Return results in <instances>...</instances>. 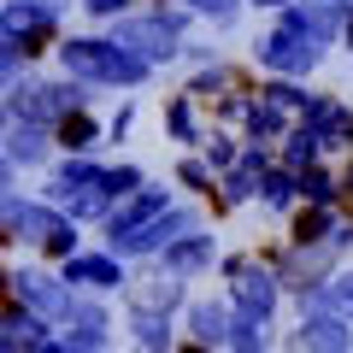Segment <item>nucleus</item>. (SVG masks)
<instances>
[{
    "label": "nucleus",
    "instance_id": "obj_1",
    "mask_svg": "<svg viewBox=\"0 0 353 353\" xmlns=\"http://www.w3.org/2000/svg\"><path fill=\"white\" fill-rule=\"evenodd\" d=\"M53 65H59L65 77L94 83V88H112V94H136V88H148L153 77H159V65H153L148 53L112 41L106 30H65L59 48H53Z\"/></svg>",
    "mask_w": 353,
    "mask_h": 353
},
{
    "label": "nucleus",
    "instance_id": "obj_2",
    "mask_svg": "<svg viewBox=\"0 0 353 353\" xmlns=\"http://www.w3.org/2000/svg\"><path fill=\"white\" fill-rule=\"evenodd\" d=\"M330 53H336V41H324L301 12H294V6L271 12V24L248 41V65H253L259 77H301V83L324 71Z\"/></svg>",
    "mask_w": 353,
    "mask_h": 353
},
{
    "label": "nucleus",
    "instance_id": "obj_3",
    "mask_svg": "<svg viewBox=\"0 0 353 353\" xmlns=\"http://www.w3.org/2000/svg\"><path fill=\"white\" fill-rule=\"evenodd\" d=\"M194 24H201V18H194L183 0H153V6H130L124 18H112L106 36L124 41V48H136V53H148V59L165 71V65L183 59V41H189Z\"/></svg>",
    "mask_w": 353,
    "mask_h": 353
},
{
    "label": "nucleus",
    "instance_id": "obj_4",
    "mask_svg": "<svg viewBox=\"0 0 353 353\" xmlns=\"http://www.w3.org/2000/svg\"><path fill=\"white\" fill-rule=\"evenodd\" d=\"M53 271H59L71 289H88V294H124V289H130V271H136V265L118 259L106 241H101V248H88V241H83V248H77L71 259H59Z\"/></svg>",
    "mask_w": 353,
    "mask_h": 353
},
{
    "label": "nucleus",
    "instance_id": "obj_5",
    "mask_svg": "<svg viewBox=\"0 0 353 353\" xmlns=\"http://www.w3.org/2000/svg\"><path fill=\"white\" fill-rule=\"evenodd\" d=\"M12 301H18V306H30V312H41L53 330H59L65 301H71V283H65L48 259H36V253H30L24 265H12Z\"/></svg>",
    "mask_w": 353,
    "mask_h": 353
},
{
    "label": "nucleus",
    "instance_id": "obj_6",
    "mask_svg": "<svg viewBox=\"0 0 353 353\" xmlns=\"http://www.w3.org/2000/svg\"><path fill=\"white\" fill-rule=\"evenodd\" d=\"M230 324H236V306H230L224 289L189 294L183 312H176V330H183V336H189V341H206V347H218V353H224V341H230Z\"/></svg>",
    "mask_w": 353,
    "mask_h": 353
},
{
    "label": "nucleus",
    "instance_id": "obj_7",
    "mask_svg": "<svg viewBox=\"0 0 353 353\" xmlns=\"http://www.w3.org/2000/svg\"><path fill=\"white\" fill-rule=\"evenodd\" d=\"M218 236H212V224H201V230H189L183 241H171V248H159L148 265H159V271H171V277H183V283H206L212 277V265H218Z\"/></svg>",
    "mask_w": 353,
    "mask_h": 353
},
{
    "label": "nucleus",
    "instance_id": "obj_8",
    "mask_svg": "<svg viewBox=\"0 0 353 353\" xmlns=\"http://www.w3.org/2000/svg\"><path fill=\"white\" fill-rule=\"evenodd\" d=\"M353 341V324L341 312H294V324L283 330V347L277 353H341Z\"/></svg>",
    "mask_w": 353,
    "mask_h": 353
},
{
    "label": "nucleus",
    "instance_id": "obj_9",
    "mask_svg": "<svg viewBox=\"0 0 353 353\" xmlns=\"http://www.w3.org/2000/svg\"><path fill=\"white\" fill-rule=\"evenodd\" d=\"M171 201H176V183H153V176H148L141 189H130L124 201H112V212L101 218V241H106V236H130V230L153 224Z\"/></svg>",
    "mask_w": 353,
    "mask_h": 353
},
{
    "label": "nucleus",
    "instance_id": "obj_10",
    "mask_svg": "<svg viewBox=\"0 0 353 353\" xmlns=\"http://www.w3.org/2000/svg\"><path fill=\"white\" fill-rule=\"evenodd\" d=\"M224 294H230V306H236V312H259V318H283V306H289L277 271H271L265 259H253L236 283H224Z\"/></svg>",
    "mask_w": 353,
    "mask_h": 353
},
{
    "label": "nucleus",
    "instance_id": "obj_11",
    "mask_svg": "<svg viewBox=\"0 0 353 353\" xmlns=\"http://www.w3.org/2000/svg\"><path fill=\"white\" fill-rule=\"evenodd\" d=\"M106 171V153H53V165L41 171V194H48L53 206H65L71 194L94 189Z\"/></svg>",
    "mask_w": 353,
    "mask_h": 353
},
{
    "label": "nucleus",
    "instance_id": "obj_12",
    "mask_svg": "<svg viewBox=\"0 0 353 353\" xmlns=\"http://www.w3.org/2000/svg\"><path fill=\"white\" fill-rule=\"evenodd\" d=\"M0 153L18 165V171H48L59 141H53V124H30V118H12L0 130Z\"/></svg>",
    "mask_w": 353,
    "mask_h": 353
},
{
    "label": "nucleus",
    "instance_id": "obj_13",
    "mask_svg": "<svg viewBox=\"0 0 353 353\" xmlns=\"http://www.w3.org/2000/svg\"><path fill=\"white\" fill-rule=\"evenodd\" d=\"M301 124L312 130L318 141L330 148V159H336L341 148H347V124H353V101L347 94H330V88H312V101L301 106Z\"/></svg>",
    "mask_w": 353,
    "mask_h": 353
},
{
    "label": "nucleus",
    "instance_id": "obj_14",
    "mask_svg": "<svg viewBox=\"0 0 353 353\" xmlns=\"http://www.w3.org/2000/svg\"><path fill=\"white\" fill-rule=\"evenodd\" d=\"M189 283L171 277V271H159V265H148V271H130V289H124V306H148V312H183V301H189Z\"/></svg>",
    "mask_w": 353,
    "mask_h": 353
},
{
    "label": "nucleus",
    "instance_id": "obj_15",
    "mask_svg": "<svg viewBox=\"0 0 353 353\" xmlns=\"http://www.w3.org/2000/svg\"><path fill=\"white\" fill-rule=\"evenodd\" d=\"M124 341L136 353H171L183 341L176 312H148V306H124Z\"/></svg>",
    "mask_w": 353,
    "mask_h": 353
},
{
    "label": "nucleus",
    "instance_id": "obj_16",
    "mask_svg": "<svg viewBox=\"0 0 353 353\" xmlns=\"http://www.w3.org/2000/svg\"><path fill=\"white\" fill-rule=\"evenodd\" d=\"M159 124H165V141H176V148H201L206 141V130H212V118L201 112V101L194 94H165V106H159Z\"/></svg>",
    "mask_w": 353,
    "mask_h": 353
},
{
    "label": "nucleus",
    "instance_id": "obj_17",
    "mask_svg": "<svg viewBox=\"0 0 353 353\" xmlns=\"http://www.w3.org/2000/svg\"><path fill=\"white\" fill-rule=\"evenodd\" d=\"M259 201V171H248V165H230L224 176L212 183V194H206V218H230V212H248V206Z\"/></svg>",
    "mask_w": 353,
    "mask_h": 353
},
{
    "label": "nucleus",
    "instance_id": "obj_18",
    "mask_svg": "<svg viewBox=\"0 0 353 353\" xmlns=\"http://www.w3.org/2000/svg\"><path fill=\"white\" fill-rule=\"evenodd\" d=\"M248 83V71H241L230 53H218V59H206V65H189V77H183V94H194L201 106H212L218 94H230V88H241Z\"/></svg>",
    "mask_w": 353,
    "mask_h": 353
},
{
    "label": "nucleus",
    "instance_id": "obj_19",
    "mask_svg": "<svg viewBox=\"0 0 353 353\" xmlns=\"http://www.w3.org/2000/svg\"><path fill=\"white\" fill-rule=\"evenodd\" d=\"M53 141H59V153H106V118H94V106L59 112L53 118Z\"/></svg>",
    "mask_w": 353,
    "mask_h": 353
},
{
    "label": "nucleus",
    "instance_id": "obj_20",
    "mask_svg": "<svg viewBox=\"0 0 353 353\" xmlns=\"http://www.w3.org/2000/svg\"><path fill=\"white\" fill-rule=\"evenodd\" d=\"M277 347H283V324H277V318L236 312V324H230V341H224V353H277Z\"/></svg>",
    "mask_w": 353,
    "mask_h": 353
},
{
    "label": "nucleus",
    "instance_id": "obj_21",
    "mask_svg": "<svg viewBox=\"0 0 353 353\" xmlns=\"http://www.w3.org/2000/svg\"><path fill=\"white\" fill-rule=\"evenodd\" d=\"M259 212L271 218H289L294 206H301V171H289V165H271V171H259Z\"/></svg>",
    "mask_w": 353,
    "mask_h": 353
},
{
    "label": "nucleus",
    "instance_id": "obj_22",
    "mask_svg": "<svg viewBox=\"0 0 353 353\" xmlns=\"http://www.w3.org/2000/svg\"><path fill=\"white\" fill-rule=\"evenodd\" d=\"M289 130H294V112H283L277 101H265L259 88H253V112H248V124H241V141H271V148H277Z\"/></svg>",
    "mask_w": 353,
    "mask_h": 353
},
{
    "label": "nucleus",
    "instance_id": "obj_23",
    "mask_svg": "<svg viewBox=\"0 0 353 353\" xmlns=\"http://www.w3.org/2000/svg\"><path fill=\"white\" fill-rule=\"evenodd\" d=\"M341 218H347L341 206H312V201H301L289 218H283V224H289V230H283V241H324Z\"/></svg>",
    "mask_w": 353,
    "mask_h": 353
},
{
    "label": "nucleus",
    "instance_id": "obj_24",
    "mask_svg": "<svg viewBox=\"0 0 353 353\" xmlns=\"http://www.w3.org/2000/svg\"><path fill=\"white\" fill-rule=\"evenodd\" d=\"M0 336L12 341V347H24V353H30V347L41 341V336H53V324H48L41 312H30V306L6 301V306H0Z\"/></svg>",
    "mask_w": 353,
    "mask_h": 353
},
{
    "label": "nucleus",
    "instance_id": "obj_25",
    "mask_svg": "<svg viewBox=\"0 0 353 353\" xmlns=\"http://www.w3.org/2000/svg\"><path fill=\"white\" fill-rule=\"evenodd\" d=\"M94 324H118V318H112V294H88V289H71V301H65V318H59V330H94Z\"/></svg>",
    "mask_w": 353,
    "mask_h": 353
},
{
    "label": "nucleus",
    "instance_id": "obj_26",
    "mask_svg": "<svg viewBox=\"0 0 353 353\" xmlns=\"http://www.w3.org/2000/svg\"><path fill=\"white\" fill-rule=\"evenodd\" d=\"M171 183H176V194H189V201H206V194H212V183H218V171L201 159V148H183V159L171 165Z\"/></svg>",
    "mask_w": 353,
    "mask_h": 353
},
{
    "label": "nucleus",
    "instance_id": "obj_27",
    "mask_svg": "<svg viewBox=\"0 0 353 353\" xmlns=\"http://www.w3.org/2000/svg\"><path fill=\"white\" fill-rule=\"evenodd\" d=\"M301 201H312V206H341V165L312 159V165L301 171Z\"/></svg>",
    "mask_w": 353,
    "mask_h": 353
},
{
    "label": "nucleus",
    "instance_id": "obj_28",
    "mask_svg": "<svg viewBox=\"0 0 353 353\" xmlns=\"http://www.w3.org/2000/svg\"><path fill=\"white\" fill-rule=\"evenodd\" d=\"M312 159H330V148H324V141H318L312 130L301 124V118H294V130L277 141V165H289V171H306Z\"/></svg>",
    "mask_w": 353,
    "mask_h": 353
},
{
    "label": "nucleus",
    "instance_id": "obj_29",
    "mask_svg": "<svg viewBox=\"0 0 353 353\" xmlns=\"http://www.w3.org/2000/svg\"><path fill=\"white\" fill-rule=\"evenodd\" d=\"M248 112H253V83H241V88H230V94L212 101V124L236 130V136H241V124H248Z\"/></svg>",
    "mask_w": 353,
    "mask_h": 353
},
{
    "label": "nucleus",
    "instance_id": "obj_30",
    "mask_svg": "<svg viewBox=\"0 0 353 353\" xmlns=\"http://www.w3.org/2000/svg\"><path fill=\"white\" fill-rule=\"evenodd\" d=\"M253 88H259L265 101H277L283 112H294V118H301V106L312 101V88H306L301 77H259V83H253Z\"/></svg>",
    "mask_w": 353,
    "mask_h": 353
},
{
    "label": "nucleus",
    "instance_id": "obj_31",
    "mask_svg": "<svg viewBox=\"0 0 353 353\" xmlns=\"http://www.w3.org/2000/svg\"><path fill=\"white\" fill-rule=\"evenodd\" d=\"M201 159L212 165L218 176H224L230 165L241 159V136H236V130H218V124H212V130H206V141H201Z\"/></svg>",
    "mask_w": 353,
    "mask_h": 353
},
{
    "label": "nucleus",
    "instance_id": "obj_32",
    "mask_svg": "<svg viewBox=\"0 0 353 353\" xmlns=\"http://www.w3.org/2000/svg\"><path fill=\"white\" fill-rule=\"evenodd\" d=\"M141 183H148V165H136V159H106V171H101V189L112 194V201H124Z\"/></svg>",
    "mask_w": 353,
    "mask_h": 353
},
{
    "label": "nucleus",
    "instance_id": "obj_33",
    "mask_svg": "<svg viewBox=\"0 0 353 353\" xmlns=\"http://www.w3.org/2000/svg\"><path fill=\"white\" fill-rule=\"evenodd\" d=\"M83 224H77V218H59V224H53V236L48 241H41V253H36V259H48V265H59V259H71V253L77 248H83Z\"/></svg>",
    "mask_w": 353,
    "mask_h": 353
},
{
    "label": "nucleus",
    "instance_id": "obj_34",
    "mask_svg": "<svg viewBox=\"0 0 353 353\" xmlns=\"http://www.w3.org/2000/svg\"><path fill=\"white\" fill-rule=\"evenodd\" d=\"M136 112H141L136 94H124V101H118V112L106 118V148H124V141H130V130H136Z\"/></svg>",
    "mask_w": 353,
    "mask_h": 353
},
{
    "label": "nucleus",
    "instance_id": "obj_35",
    "mask_svg": "<svg viewBox=\"0 0 353 353\" xmlns=\"http://www.w3.org/2000/svg\"><path fill=\"white\" fill-rule=\"evenodd\" d=\"M130 6H141V0H77V12H83L88 24H101V30L112 24V18H124Z\"/></svg>",
    "mask_w": 353,
    "mask_h": 353
},
{
    "label": "nucleus",
    "instance_id": "obj_36",
    "mask_svg": "<svg viewBox=\"0 0 353 353\" xmlns=\"http://www.w3.org/2000/svg\"><path fill=\"white\" fill-rule=\"evenodd\" d=\"M324 289H330V306H336V312L353 324V265H341V271L324 283Z\"/></svg>",
    "mask_w": 353,
    "mask_h": 353
},
{
    "label": "nucleus",
    "instance_id": "obj_37",
    "mask_svg": "<svg viewBox=\"0 0 353 353\" xmlns=\"http://www.w3.org/2000/svg\"><path fill=\"white\" fill-rule=\"evenodd\" d=\"M253 259H259V253H253V248H230V253H218L212 277H218V283H236V277H241V271H248Z\"/></svg>",
    "mask_w": 353,
    "mask_h": 353
},
{
    "label": "nucleus",
    "instance_id": "obj_38",
    "mask_svg": "<svg viewBox=\"0 0 353 353\" xmlns=\"http://www.w3.org/2000/svg\"><path fill=\"white\" fill-rule=\"evenodd\" d=\"M24 71H30V59H24V53L0 48V94H6V88H12V83H18V77H24Z\"/></svg>",
    "mask_w": 353,
    "mask_h": 353
},
{
    "label": "nucleus",
    "instance_id": "obj_39",
    "mask_svg": "<svg viewBox=\"0 0 353 353\" xmlns=\"http://www.w3.org/2000/svg\"><path fill=\"white\" fill-rule=\"evenodd\" d=\"M18 176H24V171H18V165L6 159V153H0V194H6V189H18Z\"/></svg>",
    "mask_w": 353,
    "mask_h": 353
},
{
    "label": "nucleus",
    "instance_id": "obj_40",
    "mask_svg": "<svg viewBox=\"0 0 353 353\" xmlns=\"http://www.w3.org/2000/svg\"><path fill=\"white\" fill-rule=\"evenodd\" d=\"M30 353H71V347H65V341H59V330H53V336H41Z\"/></svg>",
    "mask_w": 353,
    "mask_h": 353
},
{
    "label": "nucleus",
    "instance_id": "obj_41",
    "mask_svg": "<svg viewBox=\"0 0 353 353\" xmlns=\"http://www.w3.org/2000/svg\"><path fill=\"white\" fill-rule=\"evenodd\" d=\"M6 301H12V265L0 259V306H6Z\"/></svg>",
    "mask_w": 353,
    "mask_h": 353
},
{
    "label": "nucleus",
    "instance_id": "obj_42",
    "mask_svg": "<svg viewBox=\"0 0 353 353\" xmlns=\"http://www.w3.org/2000/svg\"><path fill=\"white\" fill-rule=\"evenodd\" d=\"M171 353H218V347H206V341H189V336H183V341H176Z\"/></svg>",
    "mask_w": 353,
    "mask_h": 353
},
{
    "label": "nucleus",
    "instance_id": "obj_43",
    "mask_svg": "<svg viewBox=\"0 0 353 353\" xmlns=\"http://www.w3.org/2000/svg\"><path fill=\"white\" fill-rule=\"evenodd\" d=\"M289 0H248V12H283Z\"/></svg>",
    "mask_w": 353,
    "mask_h": 353
},
{
    "label": "nucleus",
    "instance_id": "obj_44",
    "mask_svg": "<svg viewBox=\"0 0 353 353\" xmlns=\"http://www.w3.org/2000/svg\"><path fill=\"white\" fill-rule=\"evenodd\" d=\"M0 353H24V347H12V341H6V336H0Z\"/></svg>",
    "mask_w": 353,
    "mask_h": 353
},
{
    "label": "nucleus",
    "instance_id": "obj_45",
    "mask_svg": "<svg viewBox=\"0 0 353 353\" xmlns=\"http://www.w3.org/2000/svg\"><path fill=\"white\" fill-rule=\"evenodd\" d=\"M341 153H353V124H347V148H341Z\"/></svg>",
    "mask_w": 353,
    "mask_h": 353
},
{
    "label": "nucleus",
    "instance_id": "obj_46",
    "mask_svg": "<svg viewBox=\"0 0 353 353\" xmlns=\"http://www.w3.org/2000/svg\"><path fill=\"white\" fill-rule=\"evenodd\" d=\"M341 353H353V341H347V347H341Z\"/></svg>",
    "mask_w": 353,
    "mask_h": 353
},
{
    "label": "nucleus",
    "instance_id": "obj_47",
    "mask_svg": "<svg viewBox=\"0 0 353 353\" xmlns=\"http://www.w3.org/2000/svg\"><path fill=\"white\" fill-rule=\"evenodd\" d=\"M141 6H153V0H141Z\"/></svg>",
    "mask_w": 353,
    "mask_h": 353
},
{
    "label": "nucleus",
    "instance_id": "obj_48",
    "mask_svg": "<svg viewBox=\"0 0 353 353\" xmlns=\"http://www.w3.org/2000/svg\"><path fill=\"white\" fill-rule=\"evenodd\" d=\"M130 353H136V347H130Z\"/></svg>",
    "mask_w": 353,
    "mask_h": 353
}]
</instances>
